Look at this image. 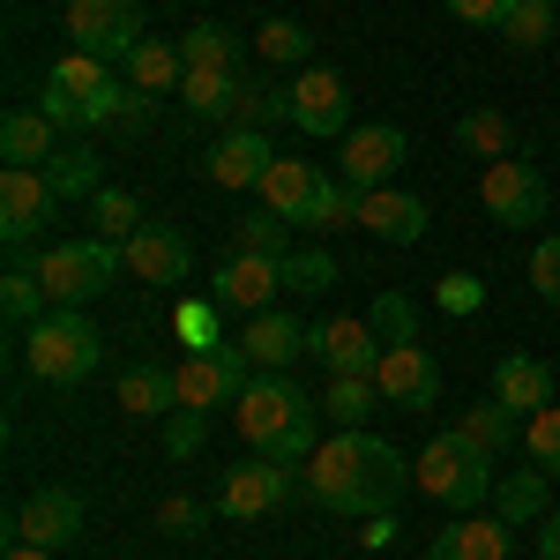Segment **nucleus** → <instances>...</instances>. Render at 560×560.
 <instances>
[{"label":"nucleus","instance_id":"1","mask_svg":"<svg viewBox=\"0 0 560 560\" xmlns=\"http://www.w3.org/2000/svg\"><path fill=\"white\" fill-rule=\"evenodd\" d=\"M306 493H314L329 516H388L396 493H404V456L388 448L382 433L337 427L306 456Z\"/></svg>","mask_w":560,"mask_h":560},{"label":"nucleus","instance_id":"2","mask_svg":"<svg viewBox=\"0 0 560 560\" xmlns=\"http://www.w3.org/2000/svg\"><path fill=\"white\" fill-rule=\"evenodd\" d=\"M314 419H322V404H314L292 374H255L247 396L232 404V427L247 433V448L269 456V464H306V456L322 448Z\"/></svg>","mask_w":560,"mask_h":560},{"label":"nucleus","instance_id":"3","mask_svg":"<svg viewBox=\"0 0 560 560\" xmlns=\"http://www.w3.org/2000/svg\"><path fill=\"white\" fill-rule=\"evenodd\" d=\"M411 478H419V493H427V501H441L448 516H478V509L493 501V486H501V478H493V456H486V448H471L456 427L433 433L427 448L411 456Z\"/></svg>","mask_w":560,"mask_h":560},{"label":"nucleus","instance_id":"4","mask_svg":"<svg viewBox=\"0 0 560 560\" xmlns=\"http://www.w3.org/2000/svg\"><path fill=\"white\" fill-rule=\"evenodd\" d=\"M97 359H105V337L90 329L83 306H52L45 322L23 329V366L38 374L45 388H75L97 374Z\"/></svg>","mask_w":560,"mask_h":560},{"label":"nucleus","instance_id":"5","mask_svg":"<svg viewBox=\"0 0 560 560\" xmlns=\"http://www.w3.org/2000/svg\"><path fill=\"white\" fill-rule=\"evenodd\" d=\"M31 269H38V284H45V300H52V306H90L120 269H128V247H113V240L90 232V240H60V247H45Z\"/></svg>","mask_w":560,"mask_h":560},{"label":"nucleus","instance_id":"6","mask_svg":"<svg viewBox=\"0 0 560 560\" xmlns=\"http://www.w3.org/2000/svg\"><path fill=\"white\" fill-rule=\"evenodd\" d=\"M478 202H486V217H493L501 232H530V224H546V210H553V187H546V173L516 150V158H493V165H486Z\"/></svg>","mask_w":560,"mask_h":560},{"label":"nucleus","instance_id":"7","mask_svg":"<svg viewBox=\"0 0 560 560\" xmlns=\"http://www.w3.org/2000/svg\"><path fill=\"white\" fill-rule=\"evenodd\" d=\"M247 382H255V359L240 345H224V351H187L173 366V388H179V411H224V404H240L247 396Z\"/></svg>","mask_w":560,"mask_h":560},{"label":"nucleus","instance_id":"8","mask_svg":"<svg viewBox=\"0 0 560 560\" xmlns=\"http://www.w3.org/2000/svg\"><path fill=\"white\" fill-rule=\"evenodd\" d=\"M68 45L75 52H97L105 68L142 45V0H68Z\"/></svg>","mask_w":560,"mask_h":560},{"label":"nucleus","instance_id":"9","mask_svg":"<svg viewBox=\"0 0 560 560\" xmlns=\"http://www.w3.org/2000/svg\"><path fill=\"white\" fill-rule=\"evenodd\" d=\"M292 493H300L292 464H269V456H255V464H232V471H224V486H217V516L261 523V516H277Z\"/></svg>","mask_w":560,"mask_h":560},{"label":"nucleus","instance_id":"10","mask_svg":"<svg viewBox=\"0 0 560 560\" xmlns=\"http://www.w3.org/2000/svg\"><path fill=\"white\" fill-rule=\"evenodd\" d=\"M277 292H284V255H240L232 247L210 277V306H224V314H269Z\"/></svg>","mask_w":560,"mask_h":560},{"label":"nucleus","instance_id":"11","mask_svg":"<svg viewBox=\"0 0 560 560\" xmlns=\"http://www.w3.org/2000/svg\"><path fill=\"white\" fill-rule=\"evenodd\" d=\"M52 217H60V195H52L45 173H23V165L0 173V240H8V247H31Z\"/></svg>","mask_w":560,"mask_h":560},{"label":"nucleus","instance_id":"12","mask_svg":"<svg viewBox=\"0 0 560 560\" xmlns=\"http://www.w3.org/2000/svg\"><path fill=\"white\" fill-rule=\"evenodd\" d=\"M15 546H45V553H68L75 538H83V501L68 493V486H45V493H31L23 509H15Z\"/></svg>","mask_w":560,"mask_h":560},{"label":"nucleus","instance_id":"13","mask_svg":"<svg viewBox=\"0 0 560 560\" xmlns=\"http://www.w3.org/2000/svg\"><path fill=\"white\" fill-rule=\"evenodd\" d=\"M284 97H292V128L300 135H351L345 128L351 120V90H345L337 68H300Z\"/></svg>","mask_w":560,"mask_h":560},{"label":"nucleus","instance_id":"14","mask_svg":"<svg viewBox=\"0 0 560 560\" xmlns=\"http://www.w3.org/2000/svg\"><path fill=\"white\" fill-rule=\"evenodd\" d=\"M374 388H382V404H396V411H433V396H441V359H433L427 345H396V351H382Z\"/></svg>","mask_w":560,"mask_h":560},{"label":"nucleus","instance_id":"15","mask_svg":"<svg viewBox=\"0 0 560 560\" xmlns=\"http://www.w3.org/2000/svg\"><path fill=\"white\" fill-rule=\"evenodd\" d=\"M404 128H388V120H366V128H351L345 135V187H359V195H374V187H388L396 179V165H404Z\"/></svg>","mask_w":560,"mask_h":560},{"label":"nucleus","instance_id":"16","mask_svg":"<svg viewBox=\"0 0 560 560\" xmlns=\"http://www.w3.org/2000/svg\"><path fill=\"white\" fill-rule=\"evenodd\" d=\"M187 269H195V247L179 224H142L128 240V277L142 284H187Z\"/></svg>","mask_w":560,"mask_h":560},{"label":"nucleus","instance_id":"17","mask_svg":"<svg viewBox=\"0 0 560 560\" xmlns=\"http://www.w3.org/2000/svg\"><path fill=\"white\" fill-rule=\"evenodd\" d=\"M240 351L255 359L261 374H292V359H300V351H314V329L269 306V314H247V337H240Z\"/></svg>","mask_w":560,"mask_h":560},{"label":"nucleus","instance_id":"18","mask_svg":"<svg viewBox=\"0 0 560 560\" xmlns=\"http://www.w3.org/2000/svg\"><path fill=\"white\" fill-rule=\"evenodd\" d=\"M359 224L388 247H419L427 240V202L411 187H374V195H359Z\"/></svg>","mask_w":560,"mask_h":560},{"label":"nucleus","instance_id":"19","mask_svg":"<svg viewBox=\"0 0 560 560\" xmlns=\"http://www.w3.org/2000/svg\"><path fill=\"white\" fill-rule=\"evenodd\" d=\"M269 165H277V150H269V135H261V128H224V142L202 158V173H210L217 187H261Z\"/></svg>","mask_w":560,"mask_h":560},{"label":"nucleus","instance_id":"20","mask_svg":"<svg viewBox=\"0 0 560 560\" xmlns=\"http://www.w3.org/2000/svg\"><path fill=\"white\" fill-rule=\"evenodd\" d=\"M427 560H509V523L501 516H448L433 530Z\"/></svg>","mask_w":560,"mask_h":560},{"label":"nucleus","instance_id":"21","mask_svg":"<svg viewBox=\"0 0 560 560\" xmlns=\"http://www.w3.org/2000/svg\"><path fill=\"white\" fill-rule=\"evenodd\" d=\"M493 404H509L516 419H538V411L553 404V366H546V359H523V351H509V359L493 366Z\"/></svg>","mask_w":560,"mask_h":560},{"label":"nucleus","instance_id":"22","mask_svg":"<svg viewBox=\"0 0 560 560\" xmlns=\"http://www.w3.org/2000/svg\"><path fill=\"white\" fill-rule=\"evenodd\" d=\"M314 359H322L329 374H374V366H382V337H374L366 322H322V329H314Z\"/></svg>","mask_w":560,"mask_h":560},{"label":"nucleus","instance_id":"23","mask_svg":"<svg viewBox=\"0 0 560 560\" xmlns=\"http://www.w3.org/2000/svg\"><path fill=\"white\" fill-rule=\"evenodd\" d=\"M179 83H187L179 38H142L128 52V90H142V97H179Z\"/></svg>","mask_w":560,"mask_h":560},{"label":"nucleus","instance_id":"24","mask_svg":"<svg viewBox=\"0 0 560 560\" xmlns=\"http://www.w3.org/2000/svg\"><path fill=\"white\" fill-rule=\"evenodd\" d=\"M322 179H329V173H322V165H306V158H277V165L261 173L255 195H261V210H277V217H292V224H300Z\"/></svg>","mask_w":560,"mask_h":560},{"label":"nucleus","instance_id":"25","mask_svg":"<svg viewBox=\"0 0 560 560\" xmlns=\"http://www.w3.org/2000/svg\"><path fill=\"white\" fill-rule=\"evenodd\" d=\"M52 150H60V128H52L45 113H8V120H0V158H8V165L45 173V165H52Z\"/></svg>","mask_w":560,"mask_h":560},{"label":"nucleus","instance_id":"26","mask_svg":"<svg viewBox=\"0 0 560 560\" xmlns=\"http://www.w3.org/2000/svg\"><path fill=\"white\" fill-rule=\"evenodd\" d=\"M456 433H464L471 448H486L493 464L523 448V419L509 411V404H493V396H486V404H464V419H456Z\"/></svg>","mask_w":560,"mask_h":560},{"label":"nucleus","instance_id":"27","mask_svg":"<svg viewBox=\"0 0 560 560\" xmlns=\"http://www.w3.org/2000/svg\"><path fill=\"white\" fill-rule=\"evenodd\" d=\"M232 105H240V68H187L179 113H195V120H232Z\"/></svg>","mask_w":560,"mask_h":560},{"label":"nucleus","instance_id":"28","mask_svg":"<svg viewBox=\"0 0 560 560\" xmlns=\"http://www.w3.org/2000/svg\"><path fill=\"white\" fill-rule=\"evenodd\" d=\"M113 404H120L128 419H165V411H179V388H173L165 366H128L120 388H113Z\"/></svg>","mask_w":560,"mask_h":560},{"label":"nucleus","instance_id":"29","mask_svg":"<svg viewBox=\"0 0 560 560\" xmlns=\"http://www.w3.org/2000/svg\"><path fill=\"white\" fill-rule=\"evenodd\" d=\"M546 509H553V478L538 471H509L501 486H493V516L501 523H546Z\"/></svg>","mask_w":560,"mask_h":560},{"label":"nucleus","instance_id":"30","mask_svg":"<svg viewBox=\"0 0 560 560\" xmlns=\"http://www.w3.org/2000/svg\"><path fill=\"white\" fill-rule=\"evenodd\" d=\"M456 150H464V158H486V165H493V158H516L509 113H501V105H471V113L456 120Z\"/></svg>","mask_w":560,"mask_h":560},{"label":"nucleus","instance_id":"31","mask_svg":"<svg viewBox=\"0 0 560 560\" xmlns=\"http://www.w3.org/2000/svg\"><path fill=\"white\" fill-rule=\"evenodd\" d=\"M45 179H52V195H60V202H90V195L105 187V165H97V150H90V142H60V150H52V165H45Z\"/></svg>","mask_w":560,"mask_h":560},{"label":"nucleus","instance_id":"32","mask_svg":"<svg viewBox=\"0 0 560 560\" xmlns=\"http://www.w3.org/2000/svg\"><path fill=\"white\" fill-rule=\"evenodd\" d=\"M322 411H329V427H366L382 411V388H374V374H329Z\"/></svg>","mask_w":560,"mask_h":560},{"label":"nucleus","instance_id":"33","mask_svg":"<svg viewBox=\"0 0 560 560\" xmlns=\"http://www.w3.org/2000/svg\"><path fill=\"white\" fill-rule=\"evenodd\" d=\"M553 31H560L553 0H516L509 23H501V45H509V52H538V45H553Z\"/></svg>","mask_w":560,"mask_h":560},{"label":"nucleus","instance_id":"34","mask_svg":"<svg viewBox=\"0 0 560 560\" xmlns=\"http://www.w3.org/2000/svg\"><path fill=\"white\" fill-rule=\"evenodd\" d=\"M90 224H97V240L128 247L135 232H142V202H135L128 187H97V195H90Z\"/></svg>","mask_w":560,"mask_h":560},{"label":"nucleus","instance_id":"35","mask_svg":"<svg viewBox=\"0 0 560 560\" xmlns=\"http://www.w3.org/2000/svg\"><path fill=\"white\" fill-rule=\"evenodd\" d=\"M45 83L68 90V97H105V90H113V68H105L97 52H75V45H68V52L52 60V75H45Z\"/></svg>","mask_w":560,"mask_h":560},{"label":"nucleus","instance_id":"36","mask_svg":"<svg viewBox=\"0 0 560 560\" xmlns=\"http://www.w3.org/2000/svg\"><path fill=\"white\" fill-rule=\"evenodd\" d=\"M255 52L269 60V68H314V60H306V52H314V38H306L292 15H269V23L255 31Z\"/></svg>","mask_w":560,"mask_h":560},{"label":"nucleus","instance_id":"37","mask_svg":"<svg viewBox=\"0 0 560 560\" xmlns=\"http://www.w3.org/2000/svg\"><path fill=\"white\" fill-rule=\"evenodd\" d=\"M232 247H240V255H292V217L247 210L240 224H232Z\"/></svg>","mask_w":560,"mask_h":560},{"label":"nucleus","instance_id":"38","mask_svg":"<svg viewBox=\"0 0 560 560\" xmlns=\"http://www.w3.org/2000/svg\"><path fill=\"white\" fill-rule=\"evenodd\" d=\"M0 314H8L15 329H31V322H45V314H52L38 269H8V277H0Z\"/></svg>","mask_w":560,"mask_h":560},{"label":"nucleus","instance_id":"39","mask_svg":"<svg viewBox=\"0 0 560 560\" xmlns=\"http://www.w3.org/2000/svg\"><path fill=\"white\" fill-rule=\"evenodd\" d=\"M366 329L382 337V351H396V345H419V306L404 300V292H382V300L366 306Z\"/></svg>","mask_w":560,"mask_h":560},{"label":"nucleus","instance_id":"40","mask_svg":"<svg viewBox=\"0 0 560 560\" xmlns=\"http://www.w3.org/2000/svg\"><path fill=\"white\" fill-rule=\"evenodd\" d=\"M300 224H306V232H337V224H359V187H345V179H322Z\"/></svg>","mask_w":560,"mask_h":560},{"label":"nucleus","instance_id":"41","mask_svg":"<svg viewBox=\"0 0 560 560\" xmlns=\"http://www.w3.org/2000/svg\"><path fill=\"white\" fill-rule=\"evenodd\" d=\"M337 284V261L322 255V247H292L284 255V292H300V300H322Z\"/></svg>","mask_w":560,"mask_h":560},{"label":"nucleus","instance_id":"42","mask_svg":"<svg viewBox=\"0 0 560 560\" xmlns=\"http://www.w3.org/2000/svg\"><path fill=\"white\" fill-rule=\"evenodd\" d=\"M179 52H187V68H240V38H232V31H217V23L179 31Z\"/></svg>","mask_w":560,"mask_h":560},{"label":"nucleus","instance_id":"43","mask_svg":"<svg viewBox=\"0 0 560 560\" xmlns=\"http://www.w3.org/2000/svg\"><path fill=\"white\" fill-rule=\"evenodd\" d=\"M523 456L560 486V404H546L538 419H523Z\"/></svg>","mask_w":560,"mask_h":560},{"label":"nucleus","instance_id":"44","mask_svg":"<svg viewBox=\"0 0 560 560\" xmlns=\"http://www.w3.org/2000/svg\"><path fill=\"white\" fill-rule=\"evenodd\" d=\"M277 120H292V97L284 90H255V83H240V105H232V128H277Z\"/></svg>","mask_w":560,"mask_h":560},{"label":"nucleus","instance_id":"45","mask_svg":"<svg viewBox=\"0 0 560 560\" xmlns=\"http://www.w3.org/2000/svg\"><path fill=\"white\" fill-rule=\"evenodd\" d=\"M217 314H224V306H210V300H187L173 314V337L187 351H224V337H217Z\"/></svg>","mask_w":560,"mask_h":560},{"label":"nucleus","instance_id":"46","mask_svg":"<svg viewBox=\"0 0 560 560\" xmlns=\"http://www.w3.org/2000/svg\"><path fill=\"white\" fill-rule=\"evenodd\" d=\"M530 292L546 306H560V232H546V240L530 247Z\"/></svg>","mask_w":560,"mask_h":560},{"label":"nucleus","instance_id":"47","mask_svg":"<svg viewBox=\"0 0 560 560\" xmlns=\"http://www.w3.org/2000/svg\"><path fill=\"white\" fill-rule=\"evenodd\" d=\"M441 8H448V15H456V23H471V31H501V23H509V8H516V0H441Z\"/></svg>","mask_w":560,"mask_h":560},{"label":"nucleus","instance_id":"48","mask_svg":"<svg viewBox=\"0 0 560 560\" xmlns=\"http://www.w3.org/2000/svg\"><path fill=\"white\" fill-rule=\"evenodd\" d=\"M158 530H165V538H195V530H202V501H187V493L158 501Z\"/></svg>","mask_w":560,"mask_h":560},{"label":"nucleus","instance_id":"49","mask_svg":"<svg viewBox=\"0 0 560 560\" xmlns=\"http://www.w3.org/2000/svg\"><path fill=\"white\" fill-rule=\"evenodd\" d=\"M441 306L448 314H478L486 306V284H478L471 269H456V277H441Z\"/></svg>","mask_w":560,"mask_h":560},{"label":"nucleus","instance_id":"50","mask_svg":"<svg viewBox=\"0 0 560 560\" xmlns=\"http://www.w3.org/2000/svg\"><path fill=\"white\" fill-rule=\"evenodd\" d=\"M165 448L187 464V456L202 448V411H165Z\"/></svg>","mask_w":560,"mask_h":560},{"label":"nucleus","instance_id":"51","mask_svg":"<svg viewBox=\"0 0 560 560\" xmlns=\"http://www.w3.org/2000/svg\"><path fill=\"white\" fill-rule=\"evenodd\" d=\"M538 560H560V516L538 523Z\"/></svg>","mask_w":560,"mask_h":560},{"label":"nucleus","instance_id":"52","mask_svg":"<svg viewBox=\"0 0 560 560\" xmlns=\"http://www.w3.org/2000/svg\"><path fill=\"white\" fill-rule=\"evenodd\" d=\"M8 560H60V553H45V546H8Z\"/></svg>","mask_w":560,"mask_h":560}]
</instances>
